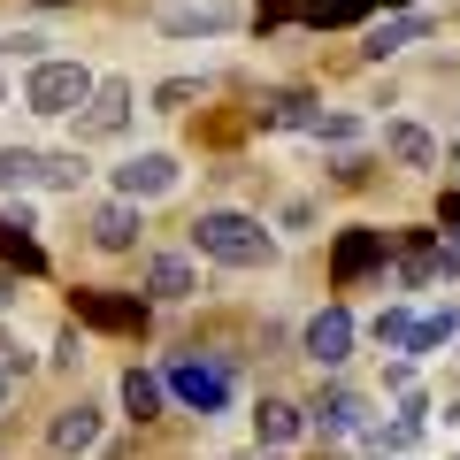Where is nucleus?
I'll list each match as a JSON object with an SVG mask.
<instances>
[{"instance_id":"nucleus-1","label":"nucleus","mask_w":460,"mask_h":460,"mask_svg":"<svg viewBox=\"0 0 460 460\" xmlns=\"http://www.w3.org/2000/svg\"><path fill=\"white\" fill-rule=\"evenodd\" d=\"M192 246L223 269H269L277 261V238L261 230V215H238V208H199L192 215Z\"/></svg>"},{"instance_id":"nucleus-2","label":"nucleus","mask_w":460,"mask_h":460,"mask_svg":"<svg viewBox=\"0 0 460 460\" xmlns=\"http://www.w3.org/2000/svg\"><path fill=\"white\" fill-rule=\"evenodd\" d=\"M84 100H93V69L84 62H31V77H23V108L31 115H77Z\"/></svg>"},{"instance_id":"nucleus-3","label":"nucleus","mask_w":460,"mask_h":460,"mask_svg":"<svg viewBox=\"0 0 460 460\" xmlns=\"http://www.w3.org/2000/svg\"><path fill=\"white\" fill-rule=\"evenodd\" d=\"M162 392L184 399L192 414H223V407H230V368L208 361V353H184V361L162 368Z\"/></svg>"},{"instance_id":"nucleus-4","label":"nucleus","mask_w":460,"mask_h":460,"mask_svg":"<svg viewBox=\"0 0 460 460\" xmlns=\"http://www.w3.org/2000/svg\"><path fill=\"white\" fill-rule=\"evenodd\" d=\"M131 108H138L131 77H93V100L77 108V138H123L131 131Z\"/></svg>"},{"instance_id":"nucleus-5","label":"nucleus","mask_w":460,"mask_h":460,"mask_svg":"<svg viewBox=\"0 0 460 460\" xmlns=\"http://www.w3.org/2000/svg\"><path fill=\"white\" fill-rule=\"evenodd\" d=\"M368 8H407V0H269L253 23L261 31H277V23H353Z\"/></svg>"},{"instance_id":"nucleus-6","label":"nucleus","mask_w":460,"mask_h":460,"mask_svg":"<svg viewBox=\"0 0 460 460\" xmlns=\"http://www.w3.org/2000/svg\"><path fill=\"white\" fill-rule=\"evenodd\" d=\"M299 345H307V361H314V368H345V361H353V314H345V307L307 314Z\"/></svg>"},{"instance_id":"nucleus-7","label":"nucleus","mask_w":460,"mask_h":460,"mask_svg":"<svg viewBox=\"0 0 460 460\" xmlns=\"http://www.w3.org/2000/svg\"><path fill=\"white\" fill-rule=\"evenodd\" d=\"M384 253H392V230H345L338 253H330V284H361L368 269H384Z\"/></svg>"},{"instance_id":"nucleus-8","label":"nucleus","mask_w":460,"mask_h":460,"mask_svg":"<svg viewBox=\"0 0 460 460\" xmlns=\"http://www.w3.org/2000/svg\"><path fill=\"white\" fill-rule=\"evenodd\" d=\"M146 299H115V292H77V323H93V330H123V338H146Z\"/></svg>"},{"instance_id":"nucleus-9","label":"nucleus","mask_w":460,"mask_h":460,"mask_svg":"<svg viewBox=\"0 0 460 460\" xmlns=\"http://www.w3.org/2000/svg\"><path fill=\"white\" fill-rule=\"evenodd\" d=\"M177 192V154H131L115 169V199H162Z\"/></svg>"},{"instance_id":"nucleus-10","label":"nucleus","mask_w":460,"mask_h":460,"mask_svg":"<svg viewBox=\"0 0 460 460\" xmlns=\"http://www.w3.org/2000/svg\"><path fill=\"white\" fill-rule=\"evenodd\" d=\"M307 422L323 429V438H353V429H368V399L353 392V384H330V392L307 407Z\"/></svg>"},{"instance_id":"nucleus-11","label":"nucleus","mask_w":460,"mask_h":460,"mask_svg":"<svg viewBox=\"0 0 460 460\" xmlns=\"http://www.w3.org/2000/svg\"><path fill=\"white\" fill-rule=\"evenodd\" d=\"M230 23H238L230 0H192V8H169L162 31H169V39H215V31H230Z\"/></svg>"},{"instance_id":"nucleus-12","label":"nucleus","mask_w":460,"mask_h":460,"mask_svg":"<svg viewBox=\"0 0 460 460\" xmlns=\"http://www.w3.org/2000/svg\"><path fill=\"white\" fill-rule=\"evenodd\" d=\"M192 292H199V277H192L184 253H154V261H146V307H154V299L177 307V299H192Z\"/></svg>"},{"instance_id":"nucleus-13","label":"nucleus","mask_w":460,"mask_h":460,"mask_svg":"<svg viewBox=\"0 0 460 460\" xmlns=\"http://www.w3.org/2000/svg\"><path fill=\"white\" fill-rule=\"evenodd\" d=\"M138 230H146V223H138V199H108V208L93 215V246L100 253H131Z\"/></svg>"},{"instance_id":"nucleus-14","label":"nucleus","mask_w":460,"mask_h":460,"mask_svg":"<svg viewBox=\"0 0 460 460\" xmlns=\"http://www.w3.org/2000/svg\"><path fill=\"white\" fill-rule=\"evenodd\" d=\"M47 445H54V453H93V445H100V407H84V399L62 407L47 422Z\"/></svg>"},{"instance_id":"nucleus-15","label":"nucleus","mask_w":460,"mask_h":460,"mask_svg":"<svg viewBox=\"0 0 460 460\" xmlns=\"http://www.w3.org/2000/svg\"><path fill=\"white\" fill-rule=\"evenodd\" d=\"M0 261L23 269V277H39V269H47V246L31 238V215H0Z\"/></svg>"},{"instance_id":"nucleus-16","label":"nucleus","mask_w":460,"mask_h":460,"mask_svg":"<svg viewBox=\"0 0 460 460\" xmlns=\"http://www.w3.org/2000/svg\"><path fill=\"white\" fill-rule=\"evenodd\" d=\"M314 115H323V108H314L307 93H261V108H253V123H261V131H307Z\"/></svg>"},{"instance_id":"nucleus-17","label":"nucleus","mask_w":460,"mask_h":460,"mask_svg":"<svg viewBox=\"0 0 460 460\" xmlns=\"http://www.w3.org/2000/svg\"><path fill=\"white\" fill-rule=\"evenodd\" d=\"M162 407H169L162 376H154V368H123V414H131V422H162Z\"/></svg>"},{"instance_id":"nucleus-18","label":"nucleus","mask_w":460,"mask_h":460,"mask_svg":"<svg viewBox=\"0 0 460 460\" xmlns=\"http://www.w3.org/2000/svg\"><path fill=\"white\" fill-rule=\"evenodd\" d=\"M299 429H307V407H292V399H261V414H253V438H261V445H292Z\"/></svg>"},{"instance_id":"nucleus-19","label":"nucleus","mask_w":460,"mask_h":460,"mask_svg":"<svg viewBox=\"0 0 460 460\" xmlns=\"http://www.w3.org/2000/svg\"><path fill=\"white\" fill-rule=\"evenodd\" d=\"M422 31H429V16H392V23H368L361 54H368V62H384V54H399L407 39H422Z\"/></svg>"},{"instance_id":"nucleus-20","label":"nucleus","mask_w":460,"mask_h":460,"mask_svg":"<svg viewBox=\"0 0 460 460\" xmlns=\"http://www.w3.org/2000/svg\"><path fill=\"white\" fill-rule=\"evenodd\" d=\"M453 330H460V314H453V307H438V314H414V330H407V361H422V353L453 345Z\"/></svg>"},{"instance_id":"nucleus-21","label":"nucleus","mask_w":460,"mask_h":460,"mask_svg":"<svg viewBox=\"0 0 460 460\" xmlns=\"http://www.w3.org/2000/svg\"><path fill=\"white\" fill-rule=\"evenodd\" d=\"M384 146H392V162H407V169H429V162H438V138H429L422 123H392Z\"/></svg>"},{"instance_id":"nucleus-22","label":"nucleus","mask_w":460,"mask_h":460,"mask_svg":"<svg viewBox=\"0 0 460 460\" xmlns=\"http://www.w3.org/2000/svg\"><path fill=\"white\" fill-rule=\"evenodd\" d=\"M438 277V238L429 230H407V246H399V284H429Z\"/></svg>"},{"instance_id":"nucleus-23","label":"nucleus","mask_w":460,"mask_h":460,"mask_svg":"<svg viewBox=\"0 0 460 460\" xmlns=\"http://www.w3.org/2000/svg\"><path fill=\"white\" fill-rule=\"evenodd\" d=\"M39 184V154L31 146H0V192H23Z\"/></svg>"},{"instance_id":"nucleus-24","label":"nucleus","mask_w":460,"mask_h":460,"mask_svg":"<svg viewBox=\"0 0 460 460\" xmlns=\"http://www.w3.org/2000/svg\"><path fill=\"white\" fill-rule=\"evenodd\" d=\"M39 184H54V192H77V184H84V154H39Z\"/></svg>"},{"instance_id":"nucleus-25","label":"nucleus","mask_w":460,"mask_h":460,"mask_svg":"<svg viewBox=\"0 0 460 460\" xmlns=\"http://www.w3.org/2000/svg\"><path fill=\"white\" fill-rule=\"evenodd\" d=\"M199 93H208L199 77H169V84H154V115H184Z\"/></svg>"},{"instance_id":"nucleus-26","label":"nucleus","mask_w":460,"mask_h":460,"mask_svg":"<svg viewBox=\"0 0 460 460\" xmlns=\"http://www.w3.org/2000/svg\"><path fill=\"white\" fill-rule=\"evenodd\" d=\"M407 330H414L407 307H384V314H376V345H392V353H407Z\"/></svg>"},{"instance_id":"nucleus-27","label":"nucleus","mask_w":460,"mask_h":460,"mask_svg":"<svg viewBox=\"0 0 460 460\" xmlns=\"http://www.w3.org/2000/svg\"><path fill=\"white\" fill-rule=\"evenodd\" d=\"M307 131H314V138H330V146H345V138H361V115H338V108H330V115H314Z\"/></svg>"},{"instance_id":"nucleus-28","label":"nucleus","mask_w":460,"mask_h":460,"mask_svg":"<svg viewBox=\"0 0 460 460\" xmlns=\"http://www.w3.org/2000/svg\"><path fill=\"white\" fill-rule=\"evenodd\" d=\"M84 361V338H77V323L62 330V338H54V368H77Z\"/></svg>"},{"instance_id":"nucleus-29","label":"nucleus","mask_w":460,"mask_h":460,"mask_svg":"<svg viewBox=\"0 0 460 460\" xmlns=\"http://www.w3.org/2000/svg\"><path fill=\"white\" fill-rule=\"evenodd\" d=\"M23 368H31V353H23V345L0 330V376H23Z\"/></svg>"},{"instance_id":"nucleus-30","label":"nucleus","mask_w":460,"mask_h":460,"mask_svg":"<svg viewBox=\"0 0 460 460\" xmlns=\"http://www.w3.org/2000/svg\"><path fill=\"white\" fill-rule=\"evenodd\" d=\"M438 223H445V238H460V192L438 199Z\"/></svg>"},{"instance_id":"nucleus-31","label":"nucleus","mask_w":460,"mask_h":460,"mask_svg":"<svg viewBox=\"0 0 460 460\" xmlns=\"http://www.w3.org/2000/svg\"><path fill=\"white\" fill-rule=\"evenodd\" d=\"M8 307H16V277H0V314H8Z\"/></svg>"},{"instance_id":"nucleus-32","label":"nucleus","mask_w":460,"mask_h":460,"mask_svg":"<svg viewBox=\"0 0 460 460\" xmlns=\"http://www.w3.org/2000/svg\"><path fill=\"white\" fill-rule=\"evenodd\" d=\"M31 8H77V0H31Z\"/></svg>"},{"instance_id":"nucleus-33","label":"nucleus","mask_w":460,"mask_h":460,"mask_svg":"<svg viewBox=\"0 0 460 460\" xmlns=\"http://www.w3.org/2000/svg\"><path fill=\"white\" fill-rule=\"evenodd\" d=\"M8 384H16V376H0V407H8Z\"/></svg>"},{"instance_id":"nucleus-34","label":"nucleus","mask_w":460,"mask_h":460,"mask_svg":"<svg viewBox=\"0 0 460 460\" xmlns=\"http://www.w3.org/2000/svg\"><path fill=\"white\" fill-rule=\"evenodd\" d=\"M0 108H8V77H0Z\"/></svg>"},{"instance_id":"nucleus-35","label":"nucleus","mask_w":460,"mask_h":460,"mask_svg":"<svg viewBox=\"0 0 460 460\" xmlns=\"http://www.w3.org/2000/svg\"><path fill=\"white\" fill-rule=\"evenodd\" d=\"M453 460H460V453H453Z\"/></svg>"}]
</instances>
